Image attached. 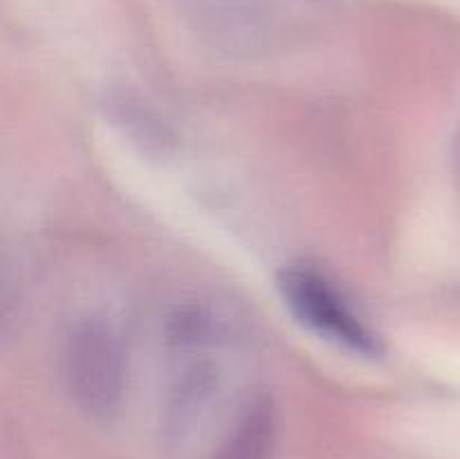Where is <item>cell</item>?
Here are the masks:
<instances>
[{"mask_svg": "<svg viewBox=\"0 0 460 459\" xmlns=\"http://www.w3.org/2000/svg\"><path fill=\"white\" fill-rule=\"evenodd\" d=\"M218 385L220 374L209 360L191 363L180 372L164 410V436L171 446L182 444L191 436L216 399Z\"/></svg>", "mask_w": 460, "mask_h": 459, "instance_id": "obj_4", "label": "cell"}, {"mask_svg": "<svg viewBox=\"0 0 460 459\" xmlns=\"http://www.w3.org/2000/svg\"><path fill=\"white\" fill-rule=\"evenodd\" d=\"M277 286L296 320L323 340L350 354L377 358L385 351L382 338L355 313L340 288L313 266H286Z\"/></svg>", "mask_w": 460, "mask_h": 459, "instance_id": "obj_2", "label": "cell"}, {"mask_svg": "<svg viewBox=\"0 0 460 459\" xmlns=\"http://www.w3.org/2000/svg\"><path fill=\"white\" fill-rule=\"evenodd\" d=\"M456 166H458V178H460V138H458V148H456Z\"/></svg>", "mask_w": 460, "mask_h": 459, "instance_id": "obj_5", "label": "cell"}, {"mask_svg": "<svg viewBox=\"0 0 460 459\" xmlns=\"http://www.w3.org/2000/svg\"><path fill=\"white\" fill-rule=\"evenodd\" d=\"M277 439V405L270 394H254L238 408L209 459H272Z\"/></svg>", "mask_w": 460, "mask_h": 459, "instance_id": "obj_3", "label": "cell"}, {"mask_svg": "<svg viewBox=\"0 0 460 459\" xmlns=\"http://www.w3.org/2000/svg\"><path fill=\"white\" fill-rule=\"evenodd\" d=\"M63 381L72 403L93 418H111L126 392V351L119 333L99 318L81 320L63 346Z\"/></svg>", "mask_w": 460, "mask_h": 459, "instance_id": "obj_1", "label": "cell"}]
</instances>
